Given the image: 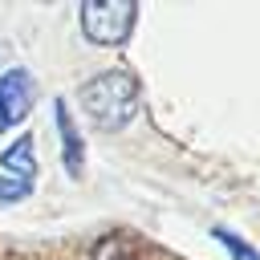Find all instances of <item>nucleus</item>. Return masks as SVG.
I'll use <instances>...</instances> for the list:
<instances>
[{"label":"nucleus","mask_w":260,"mask_h":260,"mask_svg":"<svg viewBox=\"0 0 260 260\" xmlns=\"http://www.w3.org/2000/svg\"><path fill=\"white\" fill-rule=\"evenodd\" d=\"M211 240L219 244V248H228V256L232 260H260V252L252 248V244H244L236 232H223V228H211Z\"/></svg>","instance_id":"obj_7"},{"label":"nucleus","mask_w":260,"mask_h":260,"mask_svg":"<svg viewBox=\"0 0 260 260\" xmlns=\"http://www.w3.org/2000/svg\"><path fill=\"white\" fill-rule=\"evenodd\" d=\"M89 260H138V256H134L130 240L114 232V236H102V240L93 244V256H89Z\"/></svg>","instance_id":"obj_6"},{"label":"nucleus","mask_w":260,"mask_h":260,"mask_svg":"<svg viewBox=\"0 0 260 260\" xmlns=\"http://www.w3.org/2000/svg\"><path fill=\"white\" fill-rule=\"evenodd\" d=\"M0 171L16 183H32L37 179V138L32 134H20L4 154H0Z\"/></svg>","instance_id":"obj_5"},{"label":"nucleus","mask_w":260,"mask_h":260,"mask_svg":"<svg viewBox=\"0 0 260 260\" xmlns=\"http://www.w3.org/2000/svg\"><path fill=\"white\" fill-rule=\"evenodd\" d=\"M77 106L81 114L89 118L93 130L102 134H118L134 122L138 114V81L134 73L126 69H106L98 77H89L81 89H77Z\"/></svg>","instance_id":"obj_1"},{"label":"nucleus","mask_w":260,"mask_h":260,"mask_svg":"<svg viewBox=\"0 0 260 260\" xmlns=\"http://www.w3.org/2000/svg\"><path fill=\"white\" fill-rule=\"evenodd\" d=\"M24 195H32V183H16V179H0V203H20Z\"/></svg>","instance_id":"obj_8"},{"label":"nucleus","mask_w":260,"mask_h":260,"mask_svg":"<svg viewBox=\"0 0 260 260\" xmlns=\"http://www.w3.org/2000/svg\"><path fill=\"white\" fill-rule=\"evenodd\" d=\"M32 89H37V81H32L28 69L12 65L8 73H0V134L12 130V126H20V122L28 118V110H32Z\"/></svg>","instance_id":"obj_3"},{"label":"nucleus","mask_w":260,"mask_h":260,"mask_svg":"<svg viewBox=\"0 0 260 260\" xmlns=\"http://www.w3.org/2000/svg\"><path fill=\"white\" fill-rule=\"evenodd\" d=\"M53 122H57V138H61V167H65L73 179H81V167H85V142H81V130H77V122H73L65 98L53 102Z\"/></svg>","instance_id":"obj_4"},{"label":"nucleus","mask_w":260,"mask_h":260,"mask_svg":"<svg viewBox=\"0 0 260 260\" xmlns=\"http://www.w3.org/2000/svg\"><path fill=\"white\" fill-rule=\"evenodd\" d=\"M138 20V4H81V32L93 45H122Z\"/></svg>","instance_id":"obj_2"}]
</instances>
